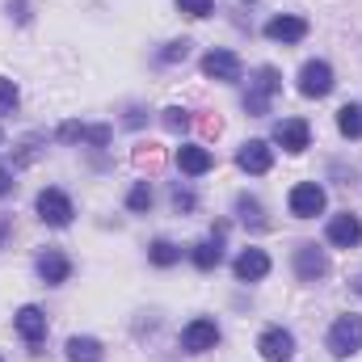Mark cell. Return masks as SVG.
I'll return each mask as SVG.
<instances>
[{
  "label": "cell",
  "mask_w": 362,
  "mask_h": 362,
  "mask_svg": "<svg viewBox=\"0 0 362 362\" xmlns=\"http://www.w3.org/2000/svg\"><path fill=\"white\" fill-rule=\"evenodd\" d=\"M362 350V316H337L329 329V354L333 358H354Z\"/></svg>",
  "instance_id": "6da1fadb"
},
{
  "label": "cell",
  "mask_w": 362,
  "mask_h": 362,
  "mask_svg": "<svg viewBox=\"0 0 362 362\" xmlns=\"http://www.w3.org/2000/svg\"><path fill=\"white\" fill-rule=\"evenodd\" d=\"M282 89V76H278V68H257L253 72V81H249V97H245V110L253 114V118H262V114H270V97Z\"/></svg>",
  "instance_id": "7a4b0ae2"
},
{
  "label": "cell",
  "mask_w": 362,
  "mask_h": 362,
  "mask_svg": "<svg viewBox=\"0 0 362 362\" xmlns=\"http://www.w3.org/2000/svg\"><path fill=\"white\" fill-rule=\"evenodd\" d=\"M34 206H38V219H42L47 228H68V223H72V215H76L72 198H68L64 189H55V185H51V189H42Z\"/></svg>",
  "instance_id": "3957f363"
},
{
  "label": "cell",
  "mask_w": 362,
  "mask_h": 362,
  "mask_svg": "<svg viewBox=\"0 0 362 362\" xmlns=\"http://www.w3.org/2000/svg\"><path fill=\"white\" fill-rule=\"evenodd\" d=\"M325 185L320 181H299L295 189H291V198H286V206H291V215L295 219H316L320 211H325Z\"/></svg>",
  "instance_id": "277c9868"
},
{
  "label": "cell",
  "mask_w": 362,
  "mask_h": 362,
  "mask_svg": "<svg viewBox=\"0 0 362 362\" xmlns=\"http://www.w3.org/2000/svg\"><path fill=\"white\" fill-rule=\"evenodd\" d=\"M215 346H219V325H215L211 316H198V320H189V325L181 329V350L206 354V350H215Z\"/></svg>",
  "instance_id": "5b68a950"
},
{
  "label": "cell",
  "mask_w": 362,
  "mask_h": 362,
  "mask_svg": "<svg viewBox=\"0 0 362 362\" xmlns=\"http://www.w3.org/2000/svg\"><path fill=\"white\" fill-rule=\"evenodd\" d=\"M240 72H245V64H240L236 51H211V55H202V76H211L219 85H236Z\"/></svg>",
  "instance_id": "8992f818"
},
{
  "label": "cell",
  "mask_w": 362,
  "mask_h": 362,
  "mask_svg": "<svg viewBox=\"0 0 362 362\" xmlns=\"http://www.w3.org/2000/svg\"><path fill=\"white\" fill-rule=\"evenodd\" d=\"M333 68L325 64V59H308L303 68H299V93L303 97H329L333 93Z\"/></svg>",
  "instance_id": "52a82bcc"
},
{
  "label": "cell",
  "mask_w": 362,
  "mask_h": 362,
  "mask_svg": "<svg viewBox=\"0 0 362 362\" xmlns=\"http://www.w3.org/2000/svg\"><path fill=\"white\" fill-rule=\"evenodd\" d=\"M257 350L266 362H291L295 358V333L282 329V325H270L262 337H257Z\"/></svg>",
  "instance_id": "ba28073f"
},
{
  "label": "cell",
  "mask_w": 362,
  "mask_h": 362,
  "mask_svg": "<svg viewBox=\"0 0 362 362\" xmlns=\"http://www.w3.org/2000/svg\"><path fill=\"white\" fill-rule=\"evenodd\" d=\"M295 274H299V282H320V278H329V253H325L320 245H299V249H295Z\"/></svg>",
  "instance_id": "9c48e42d"
},
{
  "label": "cell",
  "mask_w": 362,
  "mask_h": 362,
  "mask_svg": "<svg viewBox=\"0 0 362 362\" xmlns=\"http://www.w3.org/2000/svg\"><path fill=\"white\" fill-rule=\"evenodd\" d=\"M329 245H337V249H354V245H362V219L354 215V211H341V215H333L329 219Z\"/></svg>",
  "instance_id": "30bf717a"
},
{
  "label": "cell",
  "mask_w": 362,
  "mask_h": 362,
  "mask_svg": "<svg viewBox=\"0 0 362 362\" xmlns=\"http://www.w3.org/2000/svg\"><path fill=\"white\" fill-rule=\"evenodd\" d=\"M34 270H38V278H42L47 286H64V282L72 278V262H68V253H59V249H42L38 262H34Z\"/></svg>",
  "instance_id": "8fae6325"
},
{
  "label": "cell",
  "mask_w": 362,
  "mask_h": 362,
  "mask_svg": "<svg viewBox=\"0 0 362 362\" xmlns=\"http://www.w3.org/2000/svg\"><path fill=\"white\" fill-rule=\"evenodd\" d=\"M236 165H240L245 173L262 177V173H270V165H274V148L266 144V139H249V144H240V152H236Z\"/></svg>",
  "instance_id": "7c38bea8"
},
{
  "label": "cell",
  "mask_w": 362,
  "mask_h": 362,
  "mask_svg": "<svg viewBox=\"0 0 362 362\" xmlns=\"http://www.w3.org/2000/svg\"><path fill=\"white\" fill-rule=\"evenodd\" d=\"M13 329H17V337H21L25 346H38V341L47 337V312L34 308V303H25V308L13 316Z\"/></svg>",
  "instance_id": "4fadbf2b"
},
{
  "label": "cell",
  "mask_w": 362,
  "mask_h": 362,
  "mask_svg": "<svg viewBox=\"0 0 362 362\" xmlns=\"http://www.w3.org/2000/svg\"><path fill=\"white\" fill-rule=\"evenodd\" d=\"M274 144L286 148V152H303V148L312 144V127H308L303 118H282V122L274 127Z\"/></svg>",
  "instance_id": "5bb4252c"
},
{
  "label": "cell",
  "mask_w": 362,
  "mask_h": 362,
  "mask_svg": "<svg viewBox=\"0 0 362 362\" xmlns=\"http://www.w3.org/2000/svg\"><path fill=\"white\" fill-rule=\"evenodd\" d=\"M266 38L270 42H303L308 38V21L295 17V13H278L266 21Z\"/></svg>",
  "instance_id": "9a60e30c"
},
{
  "label": "cell",
  "mask_w": 362,
  "mask_h": 362,
  "mask_svg": "<svg viewBox=\"0 0 362 362\" xmlns=\"http://www.w3.org/2000/svg\"><path fill=\"white\" fill-rule=\"evenodd\" d=\"M55 135L64 144H93V148H105L110 144V127L105 122H97V127H89V122H64Z\"/></svg>",
  "instance_id": "2e32d148"
},
{
  "label": "cell",
  "mask_w": 362,
  "mask_h": 362,
  "mask_svg": "<svg viewBox=\"0 0 362 362\" xmlns=\"http://www.w3.org/2000/svg\"><path fill=\"white\" fill-rule=\"evenodd\" d=\"M232 274H236V282H262V278L270 274L266 249H245V253L232 262Z\"/></svg>",
  "instance_id": "e0dca14e"
},
{
  "label": "cell",
  "mask_w": 362,
  "mask_h": 362,
  "mask_svg": "<svg viewBox=\"0 0 362 362\" xmlns=\"http://www.w3.org/2000/svg\"><path fill=\"white\" fill-rule=\"evenodd\" d=\"M211 165H215L211 148H202V144H181L177 148V169L185 177H202V173H211Z\"/></svg>",
  "instance_id": "ac0fdd59"
},
{
  "label": "cell",
  "mask_w": 362,
  "mask_h": 362,
  "mask_svg": "<svg viewBox=\"0 0 362 362\" xmlns=\"http://www.w3.org/2000/svg\"><path fill=\"white\" fill-rule=\"evenodd\" d=\"M219 240H223V223L215 228V236H211V240H202V245H194V249H189V262H194L202 274L215 270V266L223 262V249H219Z\"/></svg>",
  "instance_id": "d6986e66"
},
{
  "label": "cell",
  "mask_w": 362,
  "mask_h": 362,
  "mask_svg": "<svg viewBox=\"0 0 362 362\" xmlns=\"http://www.w3.org/2000/svg\"><path fill=\"white\" fill-rule=\"evenodd\" d=\"M337 131L346 139H362V101H346L337 110Z\"/></svg>",
  "instance_id": "ffe728a7"
},
{
  "label": "cell",
  "mask_w": 362,
  "mask_h": 362,
  "mask_svg": "<svg viewBox=\"0 0 362 362\" xmlns=\"http://www.w3.org/2000/svg\"><path fill=\"white\" fill-rule=\"evenodd\" d=\"M68 358L72 362H101L105 350H101L97 337H68Z\"/></svg>",
  "instance_id": "44dd1931"
},
{
  "label": "cell",
  "mask_w": 362,
  "mask_h": 362,
  "mask_svg": "<svg viewBox=\"0 0 362 362\" xmlns=\"http://www.w3.org/2000/svg\"><path fill=\"white\" fill-rule=\"evenodd\" d=\"M148 262L160 266V270H169V266L181 262V249L173 245V240H152V245H148Z\"/></svg>",
  "instance_id": "7402d4cb"
},
{
  "label": "cell",
  "mask_w": 362,
  "mask_h": 362,
  "mask_svg": "<svg viewBox=\"0 0 362 362\" xmlns=\"http://www.w3.org/2000/svg\"><path fill=\"white\" fill-rule=\"evenodd\" d=\"M236 215H240V223H249V228H266V215H262V202L257 198H249V194H240L236 198Z\"/></svg>",
  "instance_id": "603a6c76"
},
{
  "label": "cell",
  "mask_w": 362,
  "mask_h": 362,
  "mask_svg": "<svg viewBox=\"0 0 362 362\" xmlns=\"http://www.w3.org/2000/svg\"><path fill=\"white\" fill-rule=\"evenodd\" d=\"M127 211H135V215L152 211V185H148V181H135V185H131V194H127Z\"/></svg>",
  "instance_id": "cb8c5ba5"
},
{
  "label": "cell",
  "mask_w": 362,
  "mask_h": 362,
  "mask_svg": "<svg viewBox=\"0 0 362 362\" xmlns=\"http://www.w3.org/2000/svg\"><path fill=\"white\" fill-rule=\"evenodd\" d=\"M17 101H21V93H17V85H13L8 76H0V118H8V114L17 110Z\"/></svg>",
  "instance_id": "d4e9b609"
},
{
  "label": "cell",
  "mask_w": 362,
  "mask_h": 362,
  "mask_svg": "<svg viewBox=\"0 0 362 362\" xmlns=\"http://www.w3.org/2000/svg\"><path fill=\"white\" fill-rule=\"evenodd\" d=\"M160 122H165V127H169L173 135H181V131H189V122H194V118H189V110H177V105H169Z\"/></svg>",
  "instance_id": "484cf974"
},
{
  "label": "cell",
  "mask_w": 362,
  "mask_h": 362,
  "mask_svg": "<svg viewBox=\"0 0 362 362\" xmlns=\"http://www.w3.org/2000/svg\"><path fill=\"white\" fill-rule=\"evenodd\" d=\"M177 8L185 13V17H211V8H215V0H177Z\"/></svg>",
  "instance_id": "4316f807"
},
{
  "label": "cell",
  "mask_w": 362,
  "mask_h": 362,
  "mask_svg": "<svg viewBox=\"0 0 362 362\" xmlns=\"http://www.w3.org/2000/svg\"><path fill=\"white\" fill-rule=\"evenodd\" d=\"M173 206H177L181 215H189V211L198 206V198H194V189H185V185H173Z\"/></svg>",
  "instance_id": "83f0119b"
},
{
  "label": "cell",
  "mask_w": 362,
  "mask_h": 362,
  "mask_svg": "<svg viewBox=\"0 0 362 362\" xmlns=\"http://www.w3.org/2000/svg\"><path fill=\"white\" fill-rule=\"evenodd\" d=\"M189 55V42L181 38V42H169L165 51H160V64H177V59H185Z\"/></svg>",
  "instance_id": "f1b7e54d"
},
{
  "label": "cell",
  "mask_w": 362,
  "mask_h": 362,
  "mask_svg": "<svg viewBox=\"0 0 362 362\" xmlns=\"http://www.w3.org/2000/svg\"><path fill=\"white\" fill-rule=\"evenodd\" d=\"M135 160H139V165H148V169H156V165H160V152L148 144V148H139V152H135Z\"/></svg>",
  "instance_id": "f546056e"
},
{
  "label": "cell",
  "mask_w": 362,
  "mask_h": 362,
  "mask_svg": "<svg viewBox=\"0 0 362 362\" xmlns=\"http://www.w3.org/2000/svg\"><path fill=\"white\" fill-rule=\"evenodd\" d=\"M13 185H17V181H13V173L0 165V198H8V194H13Z\"/></svg>",
  "instance_id": "4dcf8cb0"
},
{
  "label": "cell",
  "mask_w": 362,
  "mask_h": 362,
  "mask_svg": "<svg viewBox=\"0 0 362 362\" xmlns=\"http://www.w3.org/2000/svg\"><path fill=\"white\" fill-rule=\"evenodd\" d=\"M8 228H13V215H0V245H4V236H8Z\"/></svg>",
  "instance_id": "1f68e13d"
},
{
  "label": "cell",
  "mask_w": 362,
  "mask_h": 362,
  "mask_svg": "<svg viewBox=\"0 0 362 362\" xmlns=\"http://www.w3.org/2000/svg\"><path fill=\"white\" fill-rule=\"evenodd\" d=\"M350 286H354V291H358V295H362V274H358V278H354V282H350Z\"/></svg>",
  "instance_id": "d6a6232c"
},
{
  "label": "cell",
  "mask_w": 362,
  "mask_h": 362,
  "mask_svg": "<svg viewBox=\"0 0 362 362\" xmlns=\"http://www.w3.org/2000/svg\"><path fill=\"white\" fill-rule=\"evenodd\" d=\"M0 144H4V135H0Z\"/></svg>",
  "instance_id": "836d02e7"
},
{
  "label": "cell",
  "mask_w": 362,
  "mask_h": 362,
  "mask_svg": "<svg viewBox=\"0 0 362 362\" xmlns=\"http://www.w3.org/2000/svg\"><path fill=\"white\" fill-rule=\"evenodd\" d=\"M0 362H4V358H0Z\"/></svg>",
  "instance_id": "e575fe53"
}]
</instances>
